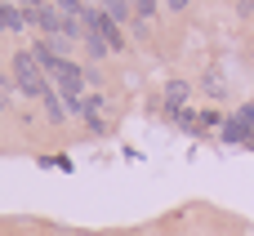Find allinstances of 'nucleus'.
<instances>
[{
    "mask_svg": "<svg viewBox=\"0 0 254 236\" xmlns=\"http://www.w3.org/2000/svg\"><path fill=\"white\" fill-rule=\"evenodd\" d=\"M36 4H40V0H22V13H27V9H36Z\"/></svg>",
    "mask_w": 254,
    "mask_h": 236,
    "instance_id": "obj_13",
    "label": "nucleus"
},
{
    "mask_svg": "<svg viewBox=\"0 0 254 236\" xmlns=\"http://www.w3.org/2000/svg\"><path fill=\"white\" fill-rule=\"evenodd\" d=\"M85 49H89L94 58H103V54H112V49H107V40H103V36H98L94 27H85Z\"/></svg>",
    "mask_w": 254,
    "mask_h": 236,
    "instance_id": "obj_7",
    "label": "nucleus"
},
{
    "mask_svg": "<svg viewBox=\"0 0 254 236\" xmlns=\"http://www.w3.org/2000/svg\"><path fill=\"white\" fill-rule=\"evenodd\" d=\"M223 138L228 143H250L254 138V103H246L232 120H223Z\"/></svg>",
    "mask_w": 254,
    "mask_h": 236,
    "instance_id": "obj_4",
    "label": "nucleus"
},
{
    "mask_svg": "<svg viewBox=\"0 0 254 236\" xmlns=\"http://www.w3.org/2000/svg\"><path fill=\"white\" fill-rule=\"evenodd\" d=\"M165 4H170L174 13H179V9H188V0H165Z\"/></svg>",
    "mask_w": 254,
    "mask_h": 236,
    "instance_id": "obj_12",
    "label": "nucleus"
},
{
    "mask_svg": "<svg viewBox=\"0 0 254 236\" xmlns=\"http://www.w3.org/2000/svg\"><path fill=\"white\" fill-rule=\"evenodd\" d=\"M40 103H45V112H49V120H54V125H58V120H67V112H71V107H67V103H63V98L54 94V89H49V94H45Z\"/></svg>",
    "mask_w": 254,
    "mask_h": 236,
    "instance_id": "obj_5",
    "label": "nucleus"
},
{
    "mask_svg": "<svg viewBox=\"0 0 254 236\" xmlns=\"http://www.w3.org/2000/svg\"><path fill=\"white\" fill-rule=\"evenodd\" d=\"M80 4H85V9H94V4H98V0H80Z\"/></svg>",
    "mask_w": 254,
    "mask_h": 236,
    "instance_id": "obj_14",
    "label": "nucleus"
},
{
    "mask_svg": "<svg viewBox=\"0 0 254 236\" xmlns=\"http://www.w3.org/2000/svg\"><path fill=\"white\" fill-rule=\"evenodd\" d=\"M4 103H9V80L0 76V112H4Z\"/></svg>",
    "mask_w": 254,
    "mask_h": 236,
    "instance_id": "obj_11",
    "label": "nucleus"
},
{
    "mask_svg": "<svg viewBox=\"0 0 254 236\" xmlns=\"http://www.w3.org/2000/svg\"><path fill=\"white\" fill-rule=\"evenodd\" d=\"M85 27H94L103 40H107V49H125V36H121V22H112L103 9H85Z\"/></svg>",
    "mask_w": 254,
    "mask_h": 236,
    "instance_id": "obj_3",
    "label": "nucleus"
},
{
    "mask_svg": "<svg viewBox=\"0 0 254 236\" xmlns=\"http://www.w3.org/2000/svg\"><path fill=\"white\" fill-rule=\"evenodd\" d=\"M9 80H13L22 94H31V98H45V94H49V76H45V67L36 62L31 49H18V54H13V62H9Z\"/></svg>",
    "mask_w": 254,
    "mask_h": 236,
    "instance_id": "obj_1",
    "label": "nucleus"
},
{
    "mask_svg": "<svg viewBox=\"0 0 254 236\" xmlns=\"http://www.w3.org/2000/svg\"><path fill=\"white\" fill-rule=\"evenodd\" d=\"M45 76L58 85V94H63V103L76 112V103H80V89H85V71L71 62V58H54L49 67H45Z\"/></svg>",
    "mask_w": 254,
    "mask_h": 236,
    "instance_id": "obj_2",
    "label": "nucleus"
},
{
    "mask_svg": "<svg viewBox=\"0 0 254 236\" xmlns=\"http://www.w3.org/2000/svg\"><path fill=\"white\" fill-rule=\"evenodd\" d=\"M129 9H134V18H143V22H147V18L156 13V0H129Z\"/></svg>",
    "mask_w": 254,
    "mask_h": 236,
    "instance_id": "obj_9",
    "label": "nucleus"
},
{
    "mask_svg": "<svg viewBox=\"0 0 254 236\" xmlns=\"http://www.w3.org/2000/svg\"><path fill=\"white\" fill-rule=\"evenodd\" d=\"M165 98H170V107H179V103L188 98V85H183V80H174V85L165 89Z\"/></svg>",
    "mask_w": 254,
    "mask_h": 236,
    "instance_id": "obj_10",
    "label": "nucleus"
},
{
    "mask_svg": "<svg viewBox=\"0 0 254 236\" xmlns=\"http://www.w3.org/2000/svg\"><path fill=\"white\" fill-rule=\"evenodd\" d=\"M103 13H107L112 22H129L134 9H129V0H103Z\"/></svg>",
    "mask_w": 254,
    "mask_h": 236,
    "instance_id": "obj_6",
    "label": "nucleus"
},
{
    "mask_svg": "<svg viewBox=\"0 0 254 236\" xmlns=\"http://www.w3.org/2000/svg\"><path fill=\"white\" fill-rule=\"evenodd\" d=\"M22 22H27V13H18L13 4H0V27H9V31H18Z\"/></svg>",
    "mask_w": 254,
    "mask_h": 236,
    "instance_id": "obj_8",
    "label": "nucleus"
}]
</instances>
